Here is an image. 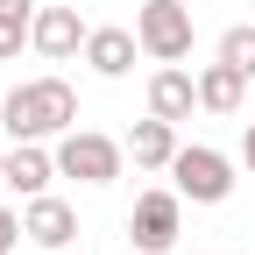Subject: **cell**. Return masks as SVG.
<instances>
[{
  "label": "cell",
  "instance_id": "15",
  "mask_svg": "<svg viewBox=\"0 0 255 255\" xmlns=\"http://www.w3.org/2000/svg\"><path fill=\"white\" fill-rule=\"evenodd\" d=\"M14 241H21V213L0 206V255H14Z\"/></svg>",
  "mask_w": 255,
  "mask_h": 255
},
{
  "label": "cell",
  "instance_id": "16",
  "mask_svg": "<svg viewBox=\"0 0 255 255\" xmlns=\"http://www.w3.org/2000/svg\"><path fill=\"white\" fill-rule=\"evenodd\" d=\"M241 163H248V177H255V121H248V135H241Z\"/></svg>",
  "mask_w": 255,
  "mask_h": 255
},
{
  "label": "cell",
  "instance_id": "7",
  "mask_svg": "<svg viewBox=\"0 0 255 255\" xmlns=\"http://www.w3.org/2000/svg\"><path fill=\"white\" fill-rule=\"evenodd\" d=\"M85 36H92V28L78 21V7H36V36H28V50L50 57V64H64V57L85 50Z\"/></svg>",
  "mask_w": 255,
  "mask_h": 255
},
{
  "label": "cell",
  "instance_id": "5",
  "mask_svg": "<svg viewBox=\"0 0 255 255\" xmlns=\"http://www.w3.org/2000/svg\"><path fill=\"white\" fill-rule=\"evenodd\" d=\"M128 234H135L142 255H170L177 234H184V191H177V184H170V191H142L135 213H128Z\"/></svg>",
  "mask_w": 255,
  "mask_h": 255
},
{
  "label": "cell",
  "instance_id": "1",
  "mask_svg": "<svg viewBox=\"0 0 255 255\" xmlns=\"http://www.w3.org/2000/svg\"><path fill=\"white\" fill-rule=\"evenodd\" d=\"M0 128H7L14 142H50V135H64V128H78V92L57 71L28 78V85H14L7 100H0Z\"/></svg>",
  "mask_w": 255,
  "mask_h": 255
},
{
  "label": "cell",
  "instance_id": "12",
  "mask_svg": "<svg viewBox=\"0 0 255 255\" xmlns=\"http://www.w3.org/2000/svg\"><path fill=\"white\" fill-rule=\"evenodd\" d=\"M50 177H57V149H43V142H14L7 149V191L36 199V191H50Z\"/></svg>",
  "mask_w": 255,
  "mask_h": 255
},
{
  "label": "cell",
  "instance_id": "6",
  "mask_svg": "<svg viewBox=\"0 0 255 255\" xmlns=\"http://www.w3.org/2000/svg\"><path fill=\"white\" fill-rule=\"evenodd\" d=\"M21 234L36 241V248H71L78 241V206L57 199V191H36V199L21 206Z\"/></svg>",
  "mask_w": 255,
  "mask_h": 255
},
{
  "label": "cell",
  "instance_id": "4",
  "mask_svg": "<svg viewBox=\"0 0 255 255\" xmlns=\"http://www.w3.org/2000/svg\"><path fill=\"white\" fill-rule=\"evenodd\" d=\"M170 184L184 191L191 206H220L234 191V156L227 149H206V142H184L177 163H170Z\"/></svg>",
  "mask_w": 255,
  "mask_h": 255
},
{
  "label": "cell",
  "instance_id": "18",
  "mask_svg": "<svg viewBox=\"0 0 255 255\" xmlns=\"http://www.w3.org/2000/svg\"><path fill=\"white\" fill-rule=\"evenodd\" d=\"M128 255H142V248H128Z\"/></svg>",
  "mask_w": 255,
  "mask_h": 255
},
{
  "label": "cell",
  "instance_id": "11",
  "mask_svg": "<svg viewBox=\"0 0 255 255\" xmlns=\"http://www.w3.org/2000/svg\"><path fill=\"white\" fill-rule=\"evenodd\" d=\"M241 100H248V71H234L227 57H213L206 71H199V107H206V114H220V121H234V114H241Z\"/></svg>",
  "mask_w": 255,
  "mask_h": 255
},
{
  "label": "cell",
  "instance_id": "13",
  "mask_svg": "<svg viewBox=\"0 0 255 255\" xmlns=\"http://www.w3.org/2000/svg\"><path fill=\"white\" fill-rule=\"evenodd\" d=\"M28 36H36V0H0V64L21 57Z\"/></svg>",
  "mask_w": 255,
  "mask_h": 255
},
{
  "label": "cell",
  "instance_id": "2",
  "mask_svg": "<svg viewBox=\"0 0 255 255\" xmlns=\"http://www.w3.org/2000/svg\"><path fill=\"white\" fill-rule=\"evenodd\" d=\"M128 163V142L100 135V128H64L57 135V177H78V184H114Z\"/></svg>",
  "mask_w": 255,
  "mask_h": 255
},
{
  "label": "cell",
  "instance_id": "8",
  "mask_svg": "<svg viewBox=\"0 0 255 255\" xmlns=\"http://www.w3.org/2000/svg\"><path fill=\"white\" fill-rule=\"evenodd\" d=\"M78 57L92 64V78H128L135 57H142V36H135V28H92Z\"/></svg>",
  "mask_w": 255,
  "mask_h": 255
},
{
  "label": "cell",
  "instance_id": "10",
  "mask_svg": "<svg viewBox=\"0 0 255 255\" xmlns=\"http://www.w3.org/2000/svg\"><path fill=\"white\" fill-rule=\"evenodd\" d=\"M191 107H199V78H191L184 64H156V78H149V114L191 121Z\"/></svg>",
  "mask_w": 255,
  "mask_h": 255
},
{
  "label": "cell",
  "instance_id": "17",
  "mask_svg": "<svg viewBox=\"0 0 255 255\" xmlns=\"http://www.w3.org/2000/svg\"><path fill=\"white\" fill-rule=\"evenodd\" d=\"M0 184H7V149H0Z\"/></svg>",
  "mask_w": 255,
  "mask_h": 255
},
{
  "label": "cell",
  "instance_id": "3",
  "mask_svg": "<svg viewBox=\"0 0 255 255\" xmlns=\"http://www.w3.org/2000/svg\"><path fill=\"white\" fill-rule=\"evenodd\" d=\"M135 36H142V57H156V64H184L191 43H199V28H191V7H184V0H142Z\"/></svg>",
  "mask_w": 255,
  "mask_h": 255
},
{
  "label": "cell",
  "instance_id": "9",
  "mask_svg": "<svg viewBox=\"0 0 255 255\" xmlns=\"http://www.w3.org/2000/svg\"><path fill=\"white\" fill-rule=\"evenodd\" d=\"M177 121H163V114H149V121H135L128 128V156H135V170H170L177 163Z\"/></svg>",
  "mask_w": 255,
  "mask_h": 255
},
{
  "label": "cell",
  "instance_id": "14",
  "mask_svg": "<svg viewBox=\"0 0 255 255\" xmlns=\"http://www.w3.org/2000/svg\"><path fill=\"white\" fill-rule=\"evenodd\" d=\"M220 57H227L234 71H248V78H255V21H234L227 36H220Z\"/></svg>",
  "mask_w": 255,
  "mask_h": 255
}]
</instances>
